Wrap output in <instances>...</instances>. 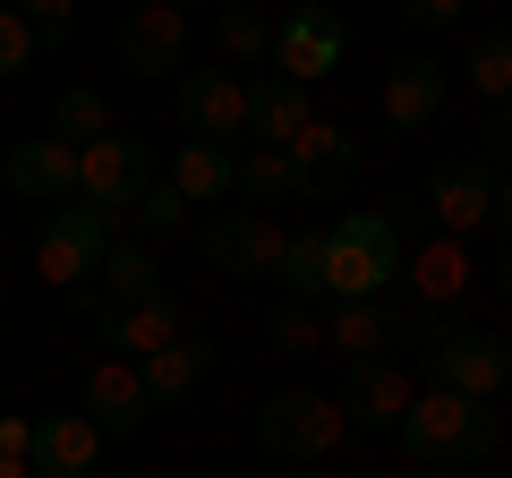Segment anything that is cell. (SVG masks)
<instances>
[{
    "label": "cell",
    "instance_id": "obj_1",
    "mask_svg": "<svg viewBox=\"0 0 512 478\" xmlns=\"http://www.w3.org/2000/svg\"><path fill=\"white\" fill-rule=\"evenodd\" d=\"M393 436H402V453L427 461V470H487L495 461V410L427 385V393H410V410H402Z\"/></svg>",
    "mask_w": 512,
    "mask_h": 478
},
{
    "label": "cell",
    "instance_id": "obj_2",
    "mask_svg": "<svg viewBox=\"0 0 512 478\" xmlns=\"http://www.w3.org/2000/svg\"><path fill=\"white\" fill-rule=\"evenodd\" d=\"M402 282V231L384 222V205H350L325 222V291L333 299H376Z\"/></svg>",
    "mask_w": 512,
    "mask_h": 478
},
{
    "label": "cell",
    "instance_id": "obj_3",
    "mask_svg": "<svg viewBox=\"0 0 512 478\" xmlns=\"http://www.w3.org/2000/svg\"><path fill=\"white\" fill-rule=\"evenodd\" d=\"M342 436H350V419H342L333 393L291 385V393H274V402H256V444L274 461H325V453H342Z\"/></svg>",
    "mask_w": 512,
    "mask_h": 478
},
{
    "label": "cell",
    "instance_id": "obj_4",
    "mask_svg": "<svg viewBox=\"0 0 512 478\" xmlns=\"http://www.w3.org/2000/svg\"><path fill=\"white\" fill-rule=\"evenodd\" d=\"M111 239H120V222L103 214V205H52L43 214V239H35V274L52 282V291H77L86 274H103V257H111Z\"/></svg>",
    "mask_w": 512,
    "mask_h": 478
},
{
    "label": "cell",
    "instance_id": "obj_5",
    "mask_svg": "<svg viewBox=\"0 0 512 478\" xmlns=\"http://www.w3.org/2000/svg\"><path fill=\"white\" fill-rule=\"evenodd\" d=\"M69 299L77 316H86L94 325V342H111L120 350V359H146V350H163V342H180L188 333V316H180V299H103V291H86V282H77V291H60Z\"/></svg>",
    "mask_w": 512,
    "mask_h": 478
},
{
    "label": "cell",
    "instance_id": "obj_6",
    "mask_svg": "<svg viewBox=\"0 0 512 478\" xmlns=\"http://www.w3.org/2000/svg\"><path fill=\"white\" fill-rule=\"evenodd\" d=\"M274 60L282 77H291V86H316V77H333L350 60V26H342V9H333V0H308V9H291V18L274 26Z\"/></svg>",
    "mask_w": 512,
    "mask_h": 478
},
{
    "label": "cell",
    "instance_id": "obj_7",
    "mask_svg": "<svg viewBox=\"0 0 512 478\" xmlns=\"http://www.w3.org/2000/svg\"><path fill=\"white\" fill-rule=\"evenodd\" d=\"M197 248H205V265L231 274V282H274V265H282V231L256 214V205L205 214V222H197Z\"/></svg>",
    "mask_w": 512,
    "mask_h": 478
},
{
    "label": "cell",
    "instance_id": "obj_8",
    "mask_svg": "<svg viewBox=\"0 0 512 478\" xmlns=\"http://www.w3.org/2000/svg\"><path fill=\"white\" fill-rule=\"evenodd\" d=\"M171 111H180V137H197V146L248 137V86L231 69H180L171 77Z\"/></svg>",
    "mask_w": 512,
    "mask_h": 478
},
{
    "label": "cell",
    "instance_id": "obj_9",
    "mask_svg": "<svg viewBox=\"0 0 512 478\" xmlns=\"http://www.w3.org/2000/svg\"><path fill=\"white\" fill-rule=\"evenodd\" d=\"M427 385L436 393H461V402H495V393L512 385V350L495 342V333H444V342H427Z\"/></svg>",
    "mask_w": 512,
    "mask_h": 478
},
{
    "label": "cell",
    "instance_id": "obj_10",
    "mask_svg": "<svg viewBox=\"0 0 512 478\" xmlns=\"http://www.w3.org/2000/svg\"><path fill=\"white\" fill-rule=\"evenodd\" d=\"M77 154H86V188H77V197L103 205L111 222L154 188V146L146 137H94V146H77Z\"/></svg>",
    "mask_w": 512,
    "mask_h": 478
},
{
    "label": "cell",
    "instance_id": "obj_11",
    "mask_svg": "<svg viewBox=\"0 0 512 478\" xmlns=\"http://www.w3.org/2000/svg\"><path fill=\"white\" fill-rule=\"evenodd\" d=\"M427 214L444 222V239L495 222V171H487V154H444V163L427 171Z\"/></svg>",
    "mask_w": 512,
    "mask_h": 478
},
{
    "label": "cell",
    "instance_id": "obj_12",
    "mask_svg": "<svg viewBox=\"0 0 512 478\" xmlns=\"http://www.w3.org/2000/svg\"><path fill=\"white\" fill-rule=\"evenodd\" d=\"M188 60V9H171V0H137L120 18V69L137 77H180Z\"/></svg>",
    "mask_w": 512,
    "mask_h": 478
},
{
    "label": "cell",
    "instance_id": "obj_13",
    "mask_svg": "<svg viewBox=\"0 0 512 478\" xmlns=\"http://www.w3.org/2000/svg\"><path fill=\"white\" fill-rule=\"evenodd\" d=\"M282 154H291V188L299 197H342V188L359 180V137L333 129V120H308Z\"/></svg>",
    "mask_w": 512,
    "mask_h": 478
},
{
    "label": "cell",
    "instance_id": "obj_14",
    "mask_svg": "<svg viewBox=\"0 0 512 478\" xmlns=\"http://www.w3.org/2000/svg\"><path fill=\"white\" fill-rule=\"evenodd\" d=\"M410 393H419V385H410L393 359H350V376H342V393H333V402H342V419L359 427V436H384V427H402Z\"/></svg>",
    "mask_w": 512,
    "mask_h": 478
},
{
    "label": "cell",
    "instance_id": "obj_15",
    "mask_svg": "<svg viewBox=\"0 0 512 478\" xmlns=\"http://www.w3.org/2000/svg\"><path fill=\"white\" fill-rule=\"evenodd\" d=\"M325 342L342 350V359H384L393 342H410V308H402L393 291H376V299H333Z\"/></svg>",
    "mask_w": 512,
    "mask_h": 478
},
{
    "label": "cell",
    "instance_id": "obj_16",
    "mask_svg": "<svg viewBox=\"0 0 512 478\" xmlns=\"http://www.w3.org/2000/svg\"><path fill=\"white\" fill-rule=\"evenodd\" d=\"M26 470H35V478H94V470H103V427H94L86 410H52V419H35V453H26Z\"/></svg>",
    "mask_w": 512,
    "mask_h": 478
},
{
    "label": "cell",
    "instance_id": "obj_17",
    "mask_svg": "<svg viewBox=\"0 0 512 478\" xmlns=\"http://www.w3.org/2000/svg\"><path fill=\"white\" fill-rule=\"evenodd\" d=\"M146 376H137V359H120V350H103L86 368V419L103 427V436H137L146 427Z\"/></svg>",
    "mask_w": 512,
    "mask_h": 478
},
{
    "label": "cell",
    "instance_id": "obj_18",
    "mask_svg": "<svg viewBox=\"0 0 512 478\" xmlns=\"http://www.w3.org/2000/svg\"><path fill=\"white\" fill-rule=\"evenodd\" d=\"M9 188L43 197V205H69L86 188V154L60 146V137H26V146H9Z\"/></svg>",
    "mask_w": 512,
    "mask_h": 478
},
{
    "label": "cell",
    "instance_id": "obj_19",
    "mask_svg": "<svg viewBox=\"0 0 512 478\" xmlns=\"http://www.w3.org/2000/svg\"><path fill=\"white\" fill-rule=\"evenodd\" d=\"M308 120H316V111H308V86H291L282 69L248 77V137H265V146H291Z\"/></svg>",
    "mask_w": 512,
    "mask_h": 478
},
{
    "label": "cell",
    "instance_id": "obj_20",
    "mask_svg": "<svg viewBox=\"0 0 512 478\" xmlns=\"http://www.w3.org/2000/svg\"><path fill=\"white\" fill-rule=\"evenodd\" d=\"M410 291L419 308H461L470 299V257H461V239H419V257H402Z\"/></svg>",
    "mask_w": 512,
    "mask_h": 478
},
{
    "label": "cell",
    "instance_id": "obj_21",
    "mask_svg": "<svg viewBox=\"0 0 512 478\" xmlns=\"http://www.w3.org/2000/svg\"><path fill=\"white\" fill-rule=\"evenodd\" d=\"M436 111H444V69H436V60H402V69L384 77V120H393V129L419 137Z\"/></svg>",
    "mask_w": 512,
    "mask_h": 478
},
{
    "label": "cell",
    "instance_id": "obj_22",
    "mask_svg": "<svg viewBox=\"0 0 512 478\" xmlns=\"http://www.w3.org/2000/svg\"><path fill=\"white\" fill-rule=\"evenodd\" d=\"M137 376H146V402L163 410V402H188V393L205 385V342H163V350H146V359H137Z\"/></svg>",
    "mask_w": 512,
    "mask_h": 478
},
{
    "label": "cell",
    "instance_id": "obj_23",
    "mask_svg": "<svg viewBox=\"0 0 512 478\" xmlns=\"http://www.w3.org/2000/svg\"><path fill=\"white\" fill-rule=\"evenodd\" d=\"M231 171H239L231 146H197V137H180V154H171V188H180L188 205H222V197H231Z\"/></svg>",
    "mask_w": 512,
    "mask_h": 478
},
{
    "label": "cell",
    "instance_id": "obj_24",
    "mask_svg": "<svg viewBox=\"0 0 512 478\" xmlns=\"http://www.w3.org/2000/svg\"><path fill=\"white\" fill-rule=\"evenodd\" d=\"M214 43H222V60H239V69H256V60L274 52V26L256 18L248 0H222V18H214Z\"/></svg>",
    "mask_w": 512,
    "mask_h": 478
},
{
    "label": "cell",
    "instance_id": "obj_25",
    "mask_svg": "<svg viewBox=\"0 0 512 478\" xmlns=\"http://www.w3.org/2000/svg\"><path fill=\"white\" fill-rule=\"evenodd\" d=\"M103 299H163V274H154V248H137V239H111L103 257Z\"/></svg>",
    "mask_w": 512,
    "mask_h": 478
},
{
    "label": "cell",
    "instance_id": "obj_26",
    "mask_svg": "<svg viewBox=\"0 0 512 478\" xmlns=\"http://www.w3.org/2000/svg\"><path fill=\"white\" fill-rule=\"evenodd\" d=\"M52 137H60V146H94V137H111V103L94 86H69L52 103Z\"/></svg>",
    "mask_w": 512,
    "mask_h": 478
},
{
    "label": "cell",
    "instance_id": "obj_27",
    "mask_svg": "<svg viewBox=\"0 0 512 478\" xmlns=\"http://www.w3.org/2000/svg\"><path fill=\"white\" fill-rule=\"evenodd\" d=\"M461 77H470V94H487V103H512V35H478L470 52H461Z\"/></svg>",
    "mask_w": 512,
    "mask_h": 478
},
{
    "label": "cell",
    "instance_id": "obj_28",
    "mask_svg": "<svg viewBox=\"0 0 512 478\" xmlns=\"http://www.w3.org/2000/svg\"><path fill=\"white\" fill-rule=\"evenodd\" d=\"M274 282H282L291 299H316V291H325V231H291V239H282Z\"/></svg>",
    "mask_w": 512,
    "mask_h": 478
},
{
    "label": "cell",
    "instance_id": "obj_29",
    "mask_svg": "<svg viewBox=\"0 0 512 478\" xmlns=\"http://www.w3.org/2000/svg\"><path fill=\"white\" fill-rule=\"evenodd\" d=\"M231 188H239V197H256V205L291 197V154H282V146H256V154H239Z\"/></svg>",
    "mask_w": 512,
    "mask_h": 478
},
{
    "label": "cell",
    "instance_id": "obj_30",
    "mask_svg": "<svg viewBox=\"0 0 512 478\" xmlns=\"http://www.w3.org/2000/svg\"><path fill=\"white\" fill-rule=\"evenodd\" d=\"M188 214H197V205H188V197H180L171 180H154V188H146L137 205H128L120 222H137V231H188Z\"/></svg>",
    "mask_w": 512,
    "mask_h": 478
},
{
    "label": "cell",
    "instance_id": "obj_31",
    "mask_svg": "<svg viewBox=\"0 0 512 478\" xmlns=\"http://www.w3.org/2000/svg\"><path fill=\"white\" fill-rule=\"evenodd\" d=\"M35 52H43V35H35V26L18 18V9H9V0H0V77L35 69Z\"/></svg>",
    "mask_w": 512,
    "mask_h": 478
},
{
    "label": "cell",
    "instance_id": "obj_32",
    "mask_svg": "<svg viewBox=\"0 0 512 478\" xmlns=\"http://www.w3.org/2000/svg\"><path fill=\"white\" fill-rule=\"evenodd\" d=\"M274 350H325V325L308 316V299H282L274 308Z\"/></svg>",
    "mask_w": 512,
    "mask_h": 478
},
{
    "label": "cell",
    "instance_id": "obj_33",
    "mask_svg": "<svg viewBox=\"0 0 512 478\" xmlns=\"http://www.w3.org/2000/svg\"><path fill=\"white\" fill-rule=\"evenodd\" d=\"M18 18L43 35V52H60V43H69V18H77V0H18Z\"/></svg>",
    "mask_w": 512,
    "mask_h": 478
},
{
    "label": "cell",
    "instance_id": "obj_34",
    "mask_svg": "<svg viewBox=\"0 0 512 478\" xmlns=\"http://www.w3.org/2000/svg\"><path fill=\"white\" fill-rule=\"evenodd\" d=\"M461 9H470V0H402V18H410V26H453Z\"/></svg>",
    "mask_w": 512,
    "mask_h": 478
},
{
    "label": "cell",
    "instance_id": "obj_35",
    "mask_svg": "<svg viewBox=\"0 0 512 478\" xmlns=\"http://www.w3.org/2000/svg\"><path fill=\"white\" fill-rule=\"evenodd\" d=\"M384 222H393V231H427V197H393V205H384Z\"/></svg>",
    "mask_w": 512,
    "mask_h": 478
},
{
    "label": "cell",
    "instance_id": "obj_36",
    "mask_svg": "<svg viewBox=\"0 0 512 478\" xmlns=\"http://www.w3.org/2000/svg\"><path fill=\"white\" fill-rule=\"evenodd\" d=\"M0 453H9V461L35 453V419H0Z\"/></svg>",
    "mask_w": 512,
    "mask_h": 478
},
{
    "label": "cell",
    "instance_id": "obj_37",
    "mask_svg": "<svg viewBox=\"0 0 512 478\" xmlns=\"http://www.w3.org/2000/svg\"><path fill=\"white\" fill-rule=\"evenodd\" d=\"M495 146L512 154V103H495Z\"/></svg>",
    "mask_w": 512,
    "mask_h": 478
},
{
    "label": "cell",
    "instance_id": "obj_38",
    "mask_svg": "<svg viewBox=\"0 0 512 478\" xmlns=\"http://www.w3.org/2000/svg\"><path fill=\"white\" fill-rule=\"evenodd\" d=\"M495 222L512 231V180H495Z\"/></svg>",
    "mask_w": 512,
    "mask_h": 478
},
{
    "label": "cell",
    "instance_id": "obj_39",
    "mask_svg": "<svg viewBox=\"0 0 512 478\" xmlns=\"http://www.w3.org/2000/svg\"><path fill=\"white\" fill-rule=\"evenodd\" d=\"M0 478H26V461H9V453H0Z\"/></svg>",
    "mask_w": 512,
    "mask_h": 478
},
{
    "label": "cell",
    "instance_id": "obj_40",
    "mask_svg": "<svg viewBox=\"0 0 512 478\" xmlns=\"http://www.w3.org/2000/svg\"><path fill=\"white\" fill-rule=\"evenodd\" d=\"M504 350H512V325H504Z\"/></svg>",
    "mask_w": 512,
    "mask_h": 478
},
{
    "label": "cell",
    "instance_id": "obj_41",
    "mask_svg": "<svg viewBox=\"0 0 512 478\" xmlns=\"http://www.w3.org/2000/svg\"><path fill=\"white\" fill-rule=\"evenodd\" d=\"M504 282H512V257H504Z\"/></svg>",
    "mask_w": 512,
    "mask_h": 478
},
{
    "label": "cell",
    "instance_id": "obj_42",
    "mask_svg": "<svg viewBox=\"0 0 512 478\" xmlns=\"http://www.w3.org/2000/svg\"><path fill=\"white\" fill-rule=\"evenodd\" d=\"M171 9H188V0H171Z\"/></svg>",
    "mask_w": 512,
    "mask_h": 478
},
{
    "label": "cell",
    "instance_id": "obj_43",
    "mask_svg": "<svg viewBox=\"0 0 512 478\" xmlns=\"http://www.w3.org/2000/svg\"><path fill=\"white\" fill-rule=\"evenodd\" d=\"M128 9H137V0H128Z\"/></svg>",
    "mask_w": 512,
    "mask_h": 478
},
{
    "label": "cell",
    "instance_id": "obj_44",
    "mask_svg": "<svg viewBox=\"0 0 512 478\" xmlns=\"http://www.w3.org/2000/svg\"><path fill=\"white\" fill-rule=\"evenodd\" d=\"M94 478H103V470H94Z\"/></svg>",
    "mask_w": 512,
    "mask_h": 478
},
{
    "label": "cell",
    "instance_id": "obj_45",
    "mask_svg": "<svg viewBox=\"0 0 512 478\" xmlns=\"http://www.w3.org/2000/svg\"><path fill=\"white\" fill-rule=\"evenodd\" d=\"M0 299H9V291H0Z\"/></svg>",
    "mask_w": 512,
    "mask_h": 478
}]
</instances>
